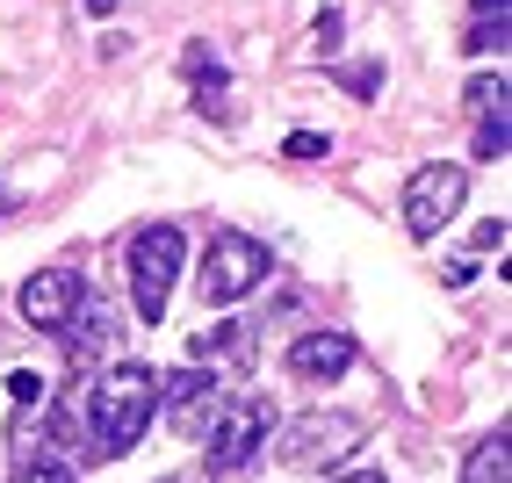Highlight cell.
<instances>
[{"label": "cell", "instance_id": "obj_14", "mask_svg": "<svg viewBox=\"0 0 512 483\" xmlns=\"http://www.w3.org/2000/svg\"><path fill=\"white\" fill-rule=\"evenodd\" d=\"M339 87H347L354 101H375V87H383V65L361 58V65H347V73H339Z\"/></svg>", "mask_w": 512, "mask_h": 483}, {"label": "cell", "instance_id": "obj_19", "mask_svg": "<svg viewBox=\"0 0 512 483\" xmlns=\"http://www.w3.org/2000/svg\"><path fill=\"white\" fill-rule=\"evenodd\" d=\"M332 483H390V476H383V469H339Z\"/></svg>", "mask_w": 512, "mask_h": 483}, {"label": "cell", "instance_id": "obj_18", "mask_svg": "<svg viewBox=\"0 0 512 483\" xmlns=\"http://www.w3.org/2000/svg\"><path fill=\"white\" fill-rule=\"evenodd\" d=\"M318 51H339V15H332V8L318 15Z\"/></svg>", "mask_w": 512, "mask_h": 483}, {"label": "cell", "instance_id": "obj_3", "mask_svg": "<svg viewBox=\"0 0 512 483\" xmlns=\"http://www.w3.org/2000/svg\"><path fill=\"white\" fill-rule=\"evenodd\" d=\"M181 231L174 224H145L130 238V303H138V318L159 325L166 318V296H174V274H181Z\"/></svg>", "mask_w": 512, "mask_h": 483}, {"label": "cell", "instance_id": "obj_8", "mask_svg": "<svg viewBox=\"0 0 512 483\" xmlns=\"http://www.w3.org/2000/svg\"><path fill=\"white\" fill-rule=\"evenodd\" d=\"M159 404H166V419H174V433L217 426V419H210V411H217V375H210V368H174V375H159Z\"/></svg>", "mask_w": 512, "mask_h": 483}, {"label": "cell", "instance_id": "obj_7", "mask_svg": "<svg viewBox=\"0 0 512 483\" xmlns=\"http://www.w3.org/2000/svg\"><path fill=\"white\" fill-rule=\"evenodd\" d=\"M80 296H87V282L73 267H44V274H29V282H22V318L37 332H65V318H73Z\"/></svg>", "mask_w": 512, "mask_h": 483}, {"label": "cell", "instance_id": "obj_11", "mask_svg": "<svg viewBox=\"0 0 512 483\" xmlns=\"http://www.w3.org/2000/svg\"><path fill=\"white\" fill-rule=\"evenodd\" d=\"M58 339H65V347H73L80 361H87L94 347H109V339H116V325H109V310H101V296H80V303H73V318H65V332H58Z\"/></svg>", "mask_w": 512, "mask_h": 483}, {"label": "cell", "instance_id": "obj_13", "mask_svg": "<svg viewBox=\"0 0 512 483\" xmlns=\"http://www.w3.org/2000/svg\"><path fill=\"white\" fill-rule=\"evenodd\" d=\"M505 37H512V22H505V0L476 8V22H469V51H505Z\"/></svg>", "mask_w": 512, "mask_h": 483}, {"label": "cell", "instance_id": "obj_1", "mask_svg": "<svg viewBox=\"0 0 512 483\" xmlns=\"http://www.w3.org/2000/svg\"><path fill=\"white\" fill-rule=\"evenodd\" d=\"M152 411H159V375L145 361H116V368H101L94 375V390L80 397V447L94 462H116L130 455L145 433H152Z\"/></svg>", "mask_w": 512, "mask_h": 483}, {"label": "cell", "instance_id": "obj_4", "mask_svg": "<svg viewBox=\"0 0 512 483\" xmlns=\"http://www.w3.org/2000/svg\"><path fill=\"white\" fill-rule=\"evenodd\" d=\"M253 282H267V246L260 238H246V231H224L210 253H202V303H238Z\"/></svg>", "mask_w": 512, "mask_h": 483}, {"label": "cell", "instance_id": "obj_16", "mask_svg": "<svg viewBox=\"0 0 512 483\" xmlns=\"http://www.w3.org/2000/svg\"><path fill=\"white\" fill-rule=\"evenodd\" d=\"M476 253H505V217H491V224H476V238H469Z\"/></svg>", "mask_w": 512, "mask_h": 483}, {"label": "cell", "instance_id": "obj_6", "mask_svg": "<svg viewBox=\"0 0 512 483\" xmlns=\"http://www.w3.org/2000/svg\"><path fill=\"white\" fill-rule=\"evenodd\" d=\"M275 419H282V411H275V397H246V404L231 411V419H217V447H210V469H217V476L246 469V462L260 455V447H267Z\"/></svg>", "mask_w": 512, "mask_h": 483}, {"label": "cell", "instance_id": "obj_24", "mask_svg": "<svg viewBox=\"0 0 512 483\" xmlns=\"http://www.w3.org/2000/svg\"><path fill=\"white\" fill-rule=\"evenodd\" d=\"M476 8H491V0H476Z\"/></svg>", "mask_w": 512, "mask_h": 483}, {"label": "cell", "instance_id": "obj_20", "mask_svg": "<svg viewBox=\"0 0 512 483\" xmlns=\"http://www.w3.org/2000/svg\"><path fill=\"white\" fill-rule=\"evenodd\" d=\"M22 483H73V476H65V469H58V462H44V469H37V476H22Z\"/></svg>", "mask_w": 512, "mask_h": 483}, {"label": "cell", "instance_id": "obj_5", "mask_svg": "<svg viewBox=\"0 0 512 483\" xmlns=\"http://www.w3.org/2000/svg\"><path fill=\"white\" fill-rule=\"evenodd\" d=\"M462 195H469L462 166H419L412 188H404V224H412V238H440V224L462 210Z\"/></svg>", "mask_w": 512, "mask_h": 483}, {"label": "cell", "instance_id": "obj_12", "mask_svg": "<svg viewBox=\"0 0 512 483\" xmlns=\"http://www.w3.org/2000/svg\"><path fill=\"white\" fill-rule=\"evenodd\" d=\"M462 483H512V433H505V426H498V433H484V440L469 447Z\"/></svg>", "mask_w": 512, "mask_h": 483}, {"label": "cell", "instance_id": "obj_9", "mask_svg": "<svg viewBox=\"0 0 512 483\" xmlns=\"http://www.w3.org/2000/svg\"><path fill=\"white\" fill-rule=\"evenodd\" d=\"M469 109H476V130H469V145H476V159H505V145H512L505 73H476V80H469Z\"/></svg>", "mask_w": 512, "mask_h": 483}, {"label": "cell", "instance_id": "obj_2", "mask_svg": "<svg viewBox=\"0 0 512 483\" xmlns=\"http://www.w3.org/2000/svg\"><path fill=\"white\" fill-rule=\"evenodd\" d=\"M361 440H368V419H361V411H303V419L282 426L275 462L303 476V469H318V462H339V455L361 447Z\"/></svg>", "mask_w": 512, "mask_h": 483}, {"label": "cell", "instance_id": "obj_21", "mask_svg": "<svg viewBox=\"0 0 512 483\" xmlns=\"http://www.w3.org/2000/svg\"><path fill=\"white\" fill-rule=\"evenodd\" d=\"M80 8H94V15H109V8H116V0H80Z\"/></svg>", "mask_w": 512, "mask_h": 483}, {"label": "cell", "instance_id": "obj_17", "mask_svg": "<svg viewBox=\"0 0 512 483\" xmlns=\"http://www.w3.org/2000/svg\"><path fill=\"white\" fill-rule=\"evenodd\" d=\"M8 397H15V404H37V397H44V383H37L29 368H15V375H8Z\"/></svg>", "mask_w": 512, "mask_h": 483}, {"label": "cell", "instance_id": "obj_22", "mask_svg": "<svg viewBox=\"0 0 512 483\" xmlns=\"http://www.w3.org/2000/svg\"><path fill=\"white\" fill-rule=\"evenodd\" d=\"M174 483H195V476H174Z\"/></svg>", "mask_w": 512, "mask_h": 483}, {"label": "cell", "instance_id": "obj_10", "mask_svg": "<svg viewBox=\"0 0 512 483\" xmlns=\"http://www.w3.org/2000/svg\"><path fill=\"white\" fill-rule=\"evenodd\" d=\"M289 368L303 375V383H339V375L354 368V339L347 332H311L289 347Z\"/></svg>", "mask_w": 512, "mask_h": 483}, {"label": "cell", "instance_id": "obj_23", "mask_svg": "<svg viewBox=\"0 0 512 483\" xmlns=\"http://www.w3.org/2000/svg\"><path fill=\"white\" fill-rule=\"evenodd\" d=\"M0 210H8V195H0Z\"/></svg>", "mask_w": 512, "mask_h": 483}, {"label": "cell", "instance_id": "obj_15", "mask_svg": "<svg viewBox=\"0 0 512 483\" xmlns=\"http://www.w3.org/2000/svg\"><path fill=\"white\" fill-rule=\"evenodd\" d=\"M325 152H332L325 130H296V137H289V159H325Z\"/></svg>", "mask_w": 512, "mask_h": 483}]
</instances>
